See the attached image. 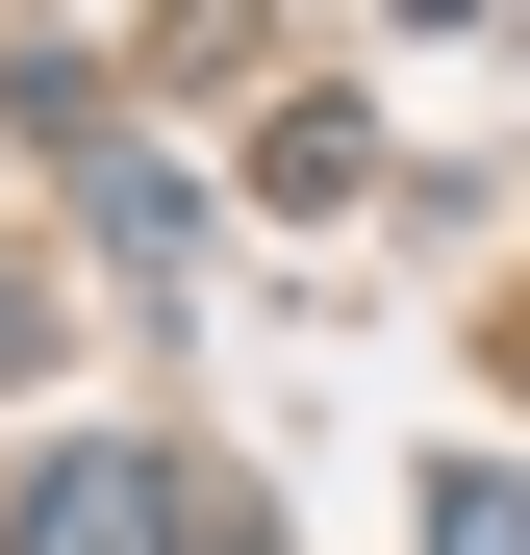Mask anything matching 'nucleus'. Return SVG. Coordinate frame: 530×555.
I'll return each mask as SVG.
<instances>
[{
	"label": "nucleus",
	"instance_id": "f257e3e1",
	"mask_svg": "<svg viewBox=\"0 0 530 555\" xmlns=\"http://www.w3.org/2000/svg\"><path fill=\"white\" fill-rule=\"evenodd\" d=\"M152 530V454H51V480H26V555H127Z\"/></svg>",
	"mask_w": 530,
	"mask_h": 555
},
{
	"label": "nucleus",
	"instance_id": "f03ea898",
	"mask_svg": "<svg viewBox=\"0 0 530 555\" xmlns=\"http://www.w3.org/2000/svg\"><path fill=\"white\" fill-rule=\"evenodd\" d=\"M429 555H530V480H429Z\"/></svg>",
	"mask_w": 530,
	"mask_h": 555
}]
</instances>
